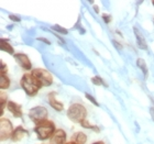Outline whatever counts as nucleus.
I'll list each match as a JSON object with an SVG mask.
<instances>
[{
	"label": "nucleus",
	"mask_w": 154,
	"mask_h": 144,
	"mask_svg": "<svg viewBox=\"0 0 154 144\" xmlns=\"http://www.w3.org/2000/svg\"><path fill=\"white\" fill-rule=\"evenodd\" d=\"M66 132L63 129H56L55 133L53 134L51 139H50V143L48 144H66Z\"/></svg>",
	"instance_id": "8"
},
{
	"label": "nucleus",
	"mask_w": 154,
	"mask_h": 144,
	"mask_svg": "<svg viewBox=\"0 0 154 144\" xmlns=\"http://www.w3.org/2000/svg\"><path fill=\"white\" fill-rule=\"evenodd\" d=\"M33 131L35 133L38 140L45 141V140H50L53 136V134L56 131V128L52 120H44V121L35 124Z\"/></svg>",
	"instance_id": "1"
},
{
	"label": "nucleus",
	"mask_w": 154,
	"mask_h": 144,
	"mask_svg": "<svg viewBox=\"0 0 154 144\" xmlns=\"http://www.w3.org/2000/svg\"><path fill=\"white\" fill-rule=\"evenodd\" d=\"M20 86L24 90V93L30 97L35 96L38 93V90L42 88L41 85L36 80V78L31 74V72L23 74L21 79H20Z\"/></svg>",
	"instance_id": "2"
},
{
	"label": "nucleus",
	"mask_w": 154,
	"mask_h": 144,
	"mask_svg": "<svg viewBox=\"0 0 154 144\" xmlns=\"http://www.w3.org/2000/svg\"><path fill=\"white\" fill-rule=\"evenodd\" d=\"M103 20L107 23V24H109V23L111 22V20H112V17L110 16V14H108V13H103Z\"/></svg>",
	"instance_id": "22"
},
{
	"label": "nucleus",
	"mask_w": 154,
	"mask_h": 144,
	"mask_svg": "<svg viewBox=\"0 0 154 144\" xmlns=\"http://www.w3.org/2000/svg\"><path fill=\"white\" fill-rule=\"evenodd\" d=\"M133 31H134V35L135 38H137V44H138L139 48H141V50H148V43L145 41V38L143 36L141 31L138 30L137 28H134Z\"/></svg>",
	"instance_id": "12"
},
{
	"label": "nucleus",
	"mask_w": 154,
	"mask_h": 144,
	"mask_svg": "<svg viewBox=\"0 0 154 144\" xmlns=\"http://www.w3.org/2000/svg\"><path fill=\"white\" fill-rule=\"evenodd\" d=\"M80 125H82V128H84V129H87V130H94L96 133H100V128H99V127H98V125H96V124H91L88 120H85V121H83L82 123H80Z\"/></svg>",
	"instance_id": "16"
},
{
	"label": "nucleus",
	"mask_w": 154,
	"mask_h": 144,
	"mask_svg": "<svg viewBox=\"0 0 154 144\" xmlns=\"http://www.w3.org/2000/svg\"><path fill=\"white\" fill-rule=\"evenodd\" d=\"M91 144H106L103 141H97V142H94V143Z\"/></svg>",
	"instance_id": "28"
},
{
	"label": "nucleus",
	"mask_w": 154,
	"mask_h": 144,
	"mask_svg": "<svg viewBox=\"0 0 154 144\" xmlns=\"http://www.w3.org/2000/svg\"><path fill=\"white\" fill-rule=\"evenodd\" d=\"M56 95H57V93H55V91H52V93H48V103H50V106L54 109V110L61 112L64 110V103H62V101H58V100L56 99Z\"/></svg>",
	"instance_id": "10"
},
{
	"label": "nucleus",
	"mask_w": 154,
	"mask_h": 144,
	"mask_svg": "<svg viewBox=\"0 0 154 144\" xmlns=\"http://www.w3.org/2000/svg\"><path fill=\"white\" fill-rule=\"evenodd\" d=\"M85 97H86L87 99L89 100L90 103H94V105H95V106H96V107H99V103H98V101H97V100L95 99V98H94V97L91 96V95H90V93H85Z\"/></svg>",
	"instance_id": "21"
},
{
	"label": "nucleus",
	"mask_w": 154,
	"mask_h": 144,
	"mask_svg": "<svg viewBox=\"0 0 154 144\" xmlns=\"http://www.w3.org/2000/svg\"><path fill=\"white\" fill-rule=\"evenodd\" d=\"M28 115H29L30 120H31L34 124H38L40 122L44 121V120H48V111L45 107L36 106L30 109L29 112H28Z\"/></svg>",
	"instance_id": "5"
},
{
	"label": "nucleus",
	"mask_w": 154,
	"mask_h": 144,
	"mask_svg": "<svg viewBox=\"0 0 154 144\" xmlns=\"http://www.w3.org/2000/svg\"><path fill=\"white\" fill-rule=\"evenodd\" d=\"M94 10H95V11H96L97 13H99V8H98V6H95V7H94Z\"/></svg>",
	"instance_id": "29"
},
{
	"label": "nucleus",
	"mask_w": 154,
	"mask_h": 144,
	"mask_svg": "<svg viewBox=\"0 0 154 144\" xmlns=\"http://www.w3.org/2000/svg\"><path fill=\"white\" fill-rule=\"evenodd\" d=\"M38 41H41V42H44L45 44H48V45L51 44V42L48 41V38H38Z\"/></svg>",
	"instance_id": "25"
},
{
	"label": "nucleus",
	"mask_w": 154,
	"mask_h": 144,
	"mask_svg": "<svg viewBox=\"0 0 154 144\" xmlns=\"http://www.w3.org/2000/svg\"><path fill=\"white\" fill-rule=\"evenodd\" d=\"M0 48H1V51L2 52H6L8 54L10 55H14V48L12 47V45L10 44L9 40H7V38H1V41H0Z\"/></svg>",
	"instance_id": "13"
},
{
	"label": "nucleus",
	"mask_w": 154,
	"mask_h": 144,
	"mask_svg": "<svg viewBox=\"0 0 154 144\" xmlns=\"http://www.w3.org/2000/svg\"><path fill=\"white\" fill-rule=\"evenodd\" d=\"M13 125L12 122L10 121L8 118H0V140L1 141H6L9 140L12 136L13 133Z\"/></svg>",
	"instance_id": "6"
},
{
	"label": "nucleus",
	"mask_w": 154,
	"mask_h": 144,
	"mask_svg": "<svg viewBox=\"0 0 154 144\" xmlns=\"http://www.w3.org/2000/svg\"><path fill=\"white\" fill-rule=\"evenodd\" d=\"M113 44H115L116 45V46H117V47H118V50H121V46H119V44H118V42H117V41H113Z\"/></svg>",
	"instance_id": "27"
},
{
	"label": "nucleus",
	"mask_w": 154,
	"mask_h": 144,
	"mask_svg": "<svg viewBox=\"0 0 154 144\" xmlns=\"http://www.w3.org/2000/svg\"><path fill=\"white\" fill-rule=\"evenodd\" d=\"M137 65H138V67L140 68L144 75L145 78H148V75H149V72H148V66H146V63L143 58H138L137 60Z\"/></svg>",
	"instance_id": "17"
},
{
	"label": "nucleus",
	"mask_w": 154,
	"mask_h": 144,
	"mask_svg": "<svg viewBox=\"0 0 154 144\" xmlns=\"http://www.w3.org/2000/svg\"><path fill=\"white\" fill-rule=\"evenodd\" d=\"M152 3H153V6H154V1H153V2H152Z\"/></svg>",
	"instance_id": "31"
},
{
	"label": "nucleus",
	"mask_w": 154,
	"mask_h": 144,
	"mask_svg": "<svg viewBox=\"0 0 154 144\" xmlns=\"http://www.w3.org/2000/svg\"><path fill=\"white\" fill-rule=\"evenodd\" d=\"M71 141L77 144H85L87 142V135L84 132H75L74 134L72 135Z\"/></svg>",
	"instance_id": "15"
},
{
	"label": "nucleus",
	"mask_w": 154,
	"mask_h": 144,
	"mask_svg": "<svg viewBox=\"0 0 154 144\" xmlns=\"http://www.w3.org/2000/svg\"><path fill=\"white\" fill-rule=\"evenodd\" d=\"M7 110L11 112L14 118H22V115H23L22 107H21V105H19V103L9 100L8 103H7Z\"/></svg>",
	"instance_id": "11"
},
{
	"label": "nucleus",
	"mask_w": 154,
	"mask_h": 144,
	"mask_svg": "<svg viewBox=\"0 0 154 144\" xmlns=\"http://www.w3.org/2000/svg\"><path fill=\"white\" fill-rule=\"evenodd\" d=\"M0 73H8V67H7V65L3 63V61L0 62Z\"/></svg>",
	"instance_id": "23"
},
{
	"label": "nucleus",
	"mask_w": 154,
	"mask_h": 144,
	"mask_svg": "<svg viewBox=\"0 0 154 144\" xmlns=\"http://www.w3.org/2000/svg\"><path fill=\"white\" fill-rule=\"evenodd\" d=\"M66 144H77V143H75V142H73V141H68Z\"/></svg>",
	"instance_id": "30"
},
{
	"label": "nucleus",
	"mask_w": 154,
	"mask_h": 144,
	"mask_svg": "<svg viewBox=\"0 0 154 144\" xmlns=\"http://www.w3.org/2000/svg\"><path fill=\"white\" fill-rule=\"evenodd\" d=\"M7 103H8V98H7V95L3 91L0 93V115H3V111H5V108H7Z\"/></svg>",
	"instance_id": "18"
},
{
	"label": "nucleus",
	"mask_w": 154,
	"mask_h": 144,
	"mask_svg": "<svg viewBox=\"0 0 154 144\" xmlns=\"http://www.w3.org/2000/svg\"><path fill=\"white\" fill-rule=\"evenodd\" d=\"M11 85V80L7 73H0V89L1 91L8 89Z\"/></svg>",
	"instance_id": "14"
},
{
	"label": "nucleus",
	"mask_w": 154,
	"mask_h": 144,
	"mask_svg": "<svg viewBox=\"0 0 154 144\" xmlns=\"http://www.w3.org/2000/svg\"><path fill=\"white\" fill-rule=\"evenodd\" d=\"M31 74L35 77L41 87H48L53 84V75L48 69L44 68H34L31 71Z\"/></svg>",
	"instance_id": "4"
},
{
	"label": "nucleus",
	"mask_w": 154,
	"mask_h": 144,
	"mask_svg": "<svg viewBox=\"0 0 154 144\" xmlns=\"http://www.w3.org/2000/svg\"><path fill=\"white\" fill-rule=\"evenodd\" d=\"M9 19L12 20V21H14V22H20V18L18 16H16V14H10L9 16Z\"/></svg>",
	"instance_id": "24"
},
{
	"label": "nucleus",
	"mask_w": 154,
	"mask_h": 144,
	"mask_svg": "<svg viewBox=\"0 0 154 144\" xmlns=\"http://www.w3.org/2000/svg\"><path fill=\"white\" fill-rule=\"evenodd\" d=\"M67 118L74 123H82L87 120V109L82 103H73L67 109Z\"/></svg>",
	"instance_id": "3"
},
{
	"label": "nucleus",
	"mask_w": 154,
	"mask_h": 144,
	"mask_svg": "<svg viewBox=\"0 0 154 144\" xmlns=\"http://www.w3.org/2000/svg\"><path fill=\"white\" fill-rule=\"evenodd\" d=\"M29 136V131L24 129L22 125H18L14 130H13L12 136H11V141L12 142H19L23 140L24 138Z\"/></svg>",
	"instance_id": "9"
},
{
	"label": "nucleus",
	"mask_w": 154,
	"mask_h": 144,
	"mask_svg": "<svg viewBox=\"0 0 154 144\" xmlns=\"http://www.w3.org/2000/svg\"><path fill=\"white\" fill-rule=\"evenodd\" d=\"M150 115H151L152 120L154 121V107H151V108H150Z\"/></svg>",
	"instance_id": "26"
},
{
	"label": "nucleus",
	"mask_w": 154,
	"mask_h": 144,
	"mask_svg": "<svg viewBox=\"0 0 154 144\" xmlns=\"http://www.w3.org/2000/svg\"><path fill=\"white\" fill-rule=\"evenodd\" d=\"M52 29L54 30L55 32L60 33V34H63V35H65V34H67L68 33V30L65 29V28H62V26H57V24H55V26H52Z\"/></svg>",
	"instance_id": "20"
},
{
	"label": "nucleus",
	"mask_w": 154,
	"mask_h": 144,
	"mask_svg": "<svg viewBox=\"0 0 154 144\" xmlns=\"http://www.w3.org/2000/svg\"><path fill=\"white\" fill-rule=\"evenodd\" d=\"M91 83H93L94 85H96V86L108 87V85H107V83L103 80V78H101V77L98 76V75H96V76H94L93 78H91Z\"/></svg>",
	"instance_id": "19"
},
{
	"label": "nucleus",
	"mask_w": 154,
	"mask_h": 144,
	"mask_svg": "<svg viewBox=\"0 0 154 144\" xmlns=\"http://www.w3.org/2000/svg\"><path fill=\"white\" fill-rule=\"evenodd\" d=\"M14 60L17 61V63L19 64V66L24 71H32V64L30 61L29 56L24 53H16L13 55Z\"/></svg>",
	"instance_id": "7"
}]
</instances>
